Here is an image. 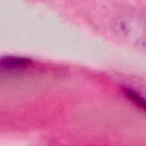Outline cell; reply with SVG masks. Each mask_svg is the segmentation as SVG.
Listing matches in <instances>:
<instances>
[{
  "mask_svg": "<svg viewBox=\"0 0 146 146\" xmlns=\"http://www.w3.org/2000/svg\"><path fill=\"white\" fill-rule=\"evenodd\" d=\"M32 61L29 58L17 56H4L0 57V68L8 71H18L28 67Z\"/></svg>",
  "mask_w": 146,
  "mask_h": 146,
  "instance_id": "cell-1",
  "label": "cell"
}]
</instances>
